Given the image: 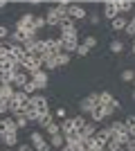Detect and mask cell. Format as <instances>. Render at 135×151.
<instances>
[{
    "label": "cell",
    "instance_id": "60d3db41",
    "mask_svg": "<svg viewBox=\"0 0 135 151\" xmlns=\"http://www.w3.org/2000/svg\"><path fill=\"white\" fill-rule=\"evenodd\" d=\"M52 147H50V142H47V140H45V142H41V145H36L34 147V151H50Z\"/></svg>",
    "mask_w": 135,
    "mask_h": 151
},
{
    "label": "cell",
    "instance_id": "4dcf8cb0",
    "mask_svg": "<svg viewBox=\"0 0 135 151\" xmlns=\"http://www.w3.org/2000/svg\"><path fill=\"white\" fill-rule=\"evenodd\" d=\"M70 63V54H65V52H61V54H56V65L61 68V65H68Z\"/></svg>",
    "mask_w": 135,
    "mask_h": 151
},
{
    "label": "cell",
    "instance_id": "4fadbf2b",
    "mask_svg": "<svg viewBox=\"0 0 135 151\" xmlns=\"http://www.w3.org/2000/svg\"><path fill=\"white\" fill-rule=\"evenodd\" d=\"M27 81H29V75L20 70L18 75H14V83H11V86H14L16 90H23V88H25V83H27Z\"/></svg>",
    "mask_w": 135,
    "mask_h": 151
},
{
    "label": "cell",
    "instance_id": "c3c4849f",
    "mask_svg": "<svg viewBox=\"0 0 135 151\" xmlns=\"http://www.w3.org/2000/svg\"><path fill=\"white\" fill-rule=\"evenodd\" d=\"M59 151H77V149H74V147H70V145H63Z\"/></svg>",
    "mask_w": 135,
    "mask_h": 151
},
{
    "label": "cell",
    "instance_id": "7c38bea8",
    "mask_svg": "<svg viewBox=\"0 0 135 151\" xmlns=\"http://www.w3.org/2000/svg\"><path fill=\"white\" fill-rule=\"evenodd\" d=\"M9 54H11V59H14L16 63H20L23 59L27 57V54H25V47H23V45H16V43H11V47H9Z\"/></svg>",
    "mask_w": 135,
    "mask_h": 151
},
{
    "label": "cell",
    "instance_id": "277c9868",
    "mask_svg": "<svg viewBox=\"0 0 135 151\" xmlns=\"http://www.w3.org/2000/svg\"><path fill=\"white\" fill-rule=\"evenodd\" d=\"M32 106H34V111L39 113V117H41V115H47V113H50L47 97H43V95H32Z\"/></svg>",
    "mask_w": 135,
    "mask_h": 151
},
{
    "label": "cell",
    "instance_id": "2e32d148",
    "mask_svg": "<svg viewBox=\"0 0 135 151\" xmlns=\"http://www.w3.org/2000/svg\"><path fill=\"white\" fill-rule=\"evenodd\" d=\"M14 93H16V88H14V86H0V101L9 104V101L14 99Z\"/></svg>",
    "mask_w": 135,
    "mask_h": 151
},
{
    "label": "cell",
    "instance_id": "ac0fdd59",
    "mask_svg": "<svg viewBox=\"0 0 135 151\" xmlns=\"http://www.w3.org/2000/svg\"><path fill=\"white\" fill-rule=\"evenodd\" d=\"M115 7H117V14H119V16H124L126 12H131V9H133V2H131V0H115Z\"/></svg>",
    "mask_w": 135,
    "mask_h": 151
},
{
    "label": "cell",
    "instance_id": "1f68e13d",
    "mask_svg": "<svg viewBox=\"0 0 135 151\" xmlns=\"http://www.w3.org/2000/svg\"><path fill=\"white\" fill-rule=\"evenodd\" d=\"M81 45H86L88 50H92V47L97 45V36H86L84 41H81Z\"/></svg>",
    "mask_w": 135,
    "mask_h": 151
},
{
    "label": "cell",
    "instance_id": "603a6c76",
    "mask_svg": "<svg viewBox=\"0 0 135 151\" xmlns=\"http://www.w3.org/2000/svg\"><path fill=\"white\" fill-rule=\"evenodd\" d=\"M23 115L27 117V122H39V113L34 111V106H32V101H29V106L23 111Z\"/></svg>",
    "mask_w": 135,
    "mask_h": 151
},
{
    "label": "cell",
    "instance_id": "d590c367",
    "mask_svg": "<svg viewBox=\"0 0 135 151\" xmlns=\"http://www.w3.org/2000/svg\"><path fill=\"white\" fill-rule=\"evenodd\" d=\"M14 120H16V126H18V129H25V126L29 124V122H27V117H25L23 113H20V115H16Z\"/></svg>",
    "mask_w": 135,
    "mask_h": 151
},
{
    "label": "cell",
    "instance_id": "d4e9b609",
    "mask_svg": "<svg viewBox=\"0 0 135 151\" xmlns=\"http://www.w3.org/2000/svg\"><path fill=\"white\" fill-rule=\"evenodd\" d=\"M124 126H126V131H129L131 138H135V115H129V117L124 120Z\"/></svg>",
    "mask_w": 135,
    "mask_h": 151
},
{
    "label": "cell",
    "instance_id": "cb8c5ba5",
    "mask_svg": "<svg viewBox=\"0 0 135 151\" xmlns=\"http://www.w3.org/2000/svg\"><path fill=\"white\" fill-rule=\"evenodd\" d=\"M47 142H50V147H54V149H61V147L65 145V138L59 133V135H50V140H47Z\"/></svg>",
    "mask_w": 135,
    "mask_h": 151
},
{
    "label": "cell",
    "instance_id": "f907efd6",
    "mask_svg": "<svg viewBox=\"0 0 135 151\" xmlns=\"http://www.w3.org/2000/svg\"><path fill=\"white\" fill-rule=\"evenodd\" d=\"M129 23H131V25H135V16H133V18H131V20H129Z\"/></svg>",
    "mask_w": 135,
    "mask_h": 151
},
{
    "label": "cell",
    "instance_id": "9a60e30c",
    "mask_svg": "<svg viewBox=\"0 0 135 151\" xmlns=\"http://www.w3.org/2000/svg\"><path fill=\"white\" fill-rule=\"evenodd\" d=\"M59 29H61V34H74V32H77V25H74L72 18H65V20L59 23Z\"/></svg>",
    "mask_w": 135,
    "mask_h": 151
},
{
    "label": "cell",
    "instance_id": "7402d4cb",
    "mask_svg": "<svg viewBox=\"0 0 135 151\" xmlns=\"http://www.w3.org/2000/svg\"><path fill=\"white\" fill-rule=\"evenodd\" d=\"M68 7H70V2H59L54 9H56V14H59V18L61 20H65V18H70L68 16Z\"/></svg>",
    "mask_w": 135,
    "mask_h": 151
},
{
    "label": "cell",
    "instance_id": "6da1fadb",
    "mask_svg": "<svg viewBox=\"0 0 135 151\" xmlns=\"http://www.w3.org/2000/svg\"><path fill=\"white\" fill-rule=\"evenodd\" d=\"M20 68H23V72H27V75H34V72L43 70L41 57H36V54H27V57L20 61Z\"/></svg>",
    "mask_w": 135,
    "mask_h": 151
},
{
    "label": "cell",
    "instance_id": "ffe728a7",
    "mask_svg": "<svg viewBox=\"0 0 135 151\" xmlns=\"http://www.w3.org/2000/svg\"><path fill=\"white\" fill-rule=\"evenodd\" d=\"M126 25H129V20L124 18V16H117L115 20H110V27L115 32H122V29H126Z\"/></svg>",
    "mask_w": 135,
    "mask_h": 151
},
{
    "label": "cell",
    "instance_id": "816d5d0a",
    "mask_svg": "<svg viewBox=\"0 0 135 151\" xmlns=\"http://www.w3.org/2000/svg\"><path fill=\"white\" fill-rule=\"evenodd\" d=\"M131 99H133V101H135V90H133V93H131Z\"/></svg>",
    "mask_w": 135,
    "mask_h": 151
},
{
    "label": "cell",
    "instance_id": "30bf717a",
    "mask_svg": "<svg viewBox=\"0 0 135 151\" xmlns=\"http://www.w3.org/2000/svg\"><path fill=\"white\" fill-rule=\"evenodd\" d=\"M34 18H36L34 14H23V16L18 18V23H16L14 29H29V27H34Z\"/></svg>",
    "mask_w": 135,
    "mask_h": 151
},
{
    "label": "cell",
    "instance_id": "3957f363",
    "mask_svg": "<svg viewBox=\"0 0 135 151\" xmlns=\"http://www.w3.org/2000/svg\"><path fill=\"white\" fill-rule=\"evenodd\" d=\"M61 45H63V52L65 54H72V52H77L79 47V34L74 32V34H61Z\"/></svg>",
    "mask_w": 135,
    "mask_h": 151
},
{
    "label": "cell",
    "instance_id": "83f0119b",
    "mask_svg": "<svg viewBox=\"0 0 135 151\" xmlns=\"http://www.w3.org/2000/svg\"><path fill=\"white\" fill-rule=\"evenodd\" d=\"M36 41L39 38H32V41H27L23 47H25V54H36Z\"/></svg>",
    "mask_w": 135,
    "mask_h": 151
},
{
    "label": "cell",
    "instance_id": "7dc6e473",
    "mask_svg": "<svg viewBox=\"0 0 135 151\" xmlns=\"http://www.w3.org/2000/svg\"><path fill=\"white\" fill-rule=\"evenodd\" d=\"M65 115H68V113H65V108H56V117H61V120H65Z\"/></svg>",
    "mask_w": 135,
    "mask_h": 151
},
{
    "label": "cell",
    "instance_id": "ee69618b",
    "mask_svg": "<svg viewBox=\"0 0 135 151\" xmlns=\"http://www.w3.org/2000/svg\"><path fill=\"white\" fill-rule=\"evenodd\" d=\"M16 151H34V147L25 142V145H18V147H16Z\"/></svg>",
    "mask_w": 135,
    "mask_h": 151
},
{
    "label": "cell",
    "instance_id": "db71d44e",
    "mask_svg": "<svg viewBox=\"0 0 135 151\" xmlns=\"http://www.w3.org/2000/svg\"><path fill=\"white\" fill-rule=\"evenodd\" d=\"M117 151H126V149H124V147H122V149H117Z\"/></svg>",
    "mask_w": 135,
    "mask_h": 151
},
{
    "label": "cell",
    "instance_id": "f546056e",
    "mask_svg": "<svg viewBox=\"0 0 135 151\" xmlns=\"http://www.w3.org/2000/svg\"><path fill=\"white\" fill-rule=\"evenodd\" d=\"M29 140H32V147H36V145H41V142H45V138H43V133H41V131H34L32 135H29Z\"/></svg>",
    "mask_w": 135,
    "mask_h": 151
},
{
    "label": "cell",
    "instance_id": "7bdbcfd3",
    "mask_svg": "<svg viewBox=\"0 0 135 151\" xmlns=\"http://www.w3.org/2000/svg\"><path fill=\"white\" fill-rule=\"evenodd\" d=\"M124 32H126V34H129L131 38H135V25H131V23H129V25H126V29H124Z\"/></svg>",
    "mask_w": 135,
    "mask_h": 151
},
{
    "label": "cell",
    "instance_id": "44dd1931",
    "mask_svg": "<svg viewBox=\"0 0 135 151\" xmlns=\"http://www.w3.org/2000/svg\"><path fill=\"white\" fill-rule=\"evenodd\" d=\"M72 120H74V131L81 135V131H84L86 126H88V120H86L84 115H77V117H72Z\"/></svg>",
    "mask_w": 135,
    "mask_h": 151
},
{
    "label": "cell",
    "instance_id": "d6a6232c",
    "mask_svg": "<svg viewBox=\"0 0 135 151\" xmlns=\"http://www.w3.org/2000/svg\"><path fill=\"white\" fill-rule=\"evenodd\" d=\"M36 90H39V88H36V86H34V81H32V79H29V81L25 83V88H23V93H25V95H29V97H32V95L36 93Z\"/></svg>",
    "mask_w": 135,
    "mask_h": 151
},
{
    "label": "cell",
    "instance_id": "9f6ffc18",
    "mask_svg": "<svg viewBox=\"0 0 135 151\" xmlns=\"http://www.w3.org/2000/svg\"><path fill=\"white\" fill-rule=\"evenodd\" d=\"M5 151H14V149H5Z\"/></svg>",
    "mask_w": 135,
    "mask_h": 151
},
{
    "label": "cell",
    "instance_id": "d6986e66",
    "mask_svg": "<svg viewBox=\"0 0 135 151\" xmlns=\"http://www.w3.org/2000/svg\"><path fill=\"white\" fill-rule=\"evenodd\" d=\"M74 131V120L72 117H65V120H61V135H68V133Z\"/></svg>",
    "mask_w": 135,
    "mask_h": 151
},
{
    "label": "cell",
    "instance_id": "836d02e7",
    "mask_svg": "<svg viewBox=\"0 0 135 151\" xmlns=\"http://www.w3.org/2000/svg\"><path fill=\"white\" fill-rule=\"evenodd\" d=\"M52 122H54V117H52V113H47V115H41V117H39V124L43 126V129H45V126H47V124H52Z\"/></svg>",
    "mask_w": 135,
    "mask_h": 151
},
{
    "label": "cell",
    "instance_id": "74e56055",
    "mask_svg": "<svg viewBox=\"0 0 135 151\" xmlns=\"http://www.w3.org/2000/svg\"><path fill=\"white\" fill-rule=\"evenodd\" d=\"M34 27H36V32L43 29V27H47V23H45V16H36V18H34Z\"/></svg>",
    "mask_w": 135,
    "mask_h": 151
},
{
    "label": "cell",
    "instance_id": "6f0895ef",
    "mask_svg": "<svg viewBox=\"0 0 135 151\" xmlns=\"http://www.w3.org/2000/svg\"><path fill=\"white\" fill-rule=\"evenodd\" d=\"M133 9H135V2H133Z\"/></svg>",
    "mask_w": 135,
    "mask_h": 151
},
{
    "label": "cell",
    "instance_id": "b9f144b4",
    "mask_svg": "<svg viewBox=\"0 0 135 151\" xmlns=\"http://www.w3.org/2000/svg\"><path fill=\"white\" fill-rule=\"evenodd\" d=\"M88 47H86V45H81V43H79V47H77V54H79V57H86V54H88Z\"/></svg>",
    "mask_w": 135,
    "mask_h": 151
},
{
    "label": "cell",
    "instance_id": "8d00e7d4",
    "mask_svg": "<svg viewBox=\"0 0 135 151\" xmlns=\"http://www.w3.org/2000/svg\"><path fill=\"white\" fill-rule=\"evenodd\" d=\"M135 79V70H122V81H133Z\"/></svg>",
    "mask_w": 135,
    "mask_h": 151
},
{
    "label": "cell",
    "instance_id": "4316f807",
    "mask_svg": "<svg viewBox=\"0 0 135 151\" xmlns=\"http://www.w3.org/2000/svg\"><path fill=\"white\" fill-rule=\"evenodd\" d=\"M110 52H113V54H119V52H124V43L119 41V38H113V41H110Z\"/></svg>",
    "mask_w": 135,
    "mask_h": 151
},
{
    "label": "cell",
    "instance_id": "ba28073f",
    "mask_svg": "<svg viewBox=\"0 0 135 151\" xmlns=\"http://www.w3.org/2000/svg\"><path fill=\"white\" fill-rule=\"evenodd\" d=\"M99 106H113V108L117 111L122 104H119V101H117L115 97L108 93V90H101V93H99Z\"/></svg>",
    "mask_w": 135,
    "mask_h": 151
},
{
    "label": "cell",
    "instance_id": "f5cc1de1",
    "mask_svg": "<svg viewBox=\"0 0 135 151\" xmlns=\"http://www.w3.org/2000/svg\"><path fill=\"white\" fill-rule=\"evenodd\" d=\"M133 54H135V38H133Z\"/></svg>",
    "mask_w": 135,
    "mask_h": 151
},
{
    "label": "cell",
    "instance_id": "bcb514c9",
    "mask_svg": "<svg viewBox=\"0 0 135 151\" xmlns=\"http://www.w3.org/2000/svg\"><path fill=\"white\" fill-rule=\"evenodd\" d=\"M5 115H7V104L0 101V117H5Z\"/></svg>",
    "mask_w": 135,
    "mask_h": 151
},
{
    "label": "cell",
    "instance_id": "8fae6325",
    "mask_svg": "<svg viewBox=\"0 0 135 151\" xmlns=\"http://www.w3.org/2000/svg\"><path fill=\"white\" fill-rule=\"evenodd\" d=\"M119 14H117V7H115V0H106L104 2V18L108 20H115Z\"/></svg>",
    "mask_w": 135,
    "mask_h": 151
},
{
    "label": "cell",
    "instance_id": "5bb4252c",
    "mask_svg": "<svg viewBox=\"0 0 135 151\" xmlns=\"http://www.w3.org/2000/svg\"><path fill=\"white\" fill-rule=\"evenodd\" d=\"M45 23H47V27H59V23H61V18H59V14L54 7H50L47 9V14H45Z\"/></svg>",
    "mask_w": 135,
    "mask_h": 151
},
{
    "label": "cell",
    "instance_id": "e575fe53",
    "mask_svg": "<svg viewBox=\"0 0 135 151\" xmlns=\"http://www.w3.org/2000/svg\"><path fill=\"white\" fill-rule=\"evenodd\" d=\"M9 36H11V29L7 25H0V41H9Z\"/></svg>",
    "mask_w": 135,
    "mask_h": 151
},
{
    "label": "cell",
    "instance_id": "8992f818",
    "mask_svg": "<svg viewBox=\"0 0 135 151\" xmlns=\"http://www.w3.org/2000/svg\"><path fill=\"white\" fill-rule=\"evenodd\" d=\"M115 113V108L113 106H97L92 113H90V120L92 122H104L106 117H110V115Z\"/></svg>",
    "mask_w": 135,
    "mask_h": 151
},
{
    "label": "cell",
    "instance_id": "e0dca14e",
    "mask_svg": "<svg viewBox=\"0 0 135 151\" xmlns=\"http://www.w3.org/2000/svg\"><path fill=\"white\" fill-rule=\"evenodd\" d=\"M0 140L5 142L7 149H14V147H18V133H5V135H2Z\"/></svg>",
    "mask_w": 135,
    "mask_h": 151
},
{
    "label": "cell",
    "instance_id": "484cf974",
    "mask_svg": "<svg viewBox=\"0 0 135 151\" xmlns=\"http://www.w3.org/2000/svg\"><path fill=\"white\" fill-rule=\"evenodd\" d=\"M95 133H97V126H95V124H90V122H88V126H86L84 131H81V138L90 140V138H95Z\"/></svg>",
    "mask_w": 135,
    "mask_h": 151
},
{
    "label": "cell",
    "instance_id": "f6af8a7d",
    "mask_svg": "<svg viewBox=\"0 0 135 151\" xmlns=\"http://www.w3.org/2000/svg\"><path fill=\"white\" fill-rule=\"evenodd\" d=\"M126 151H135V138H131L129 142H126V147H124Z\"/></svg>",
    "mask_w": 135,
    "mask_h": 151
},
{
    "label": "cell",
    "instance_id": "52a82bcc",
    "mask_svg": "<svg viewBox=\"0 0 135 151\" xmlns=\"http://www.w3.org/2000/svg\"><path fill=\"white\" fill-rule=\"evenodd\" d=\"M5 133H18V126L14 117H0V138Z\"/></svg>",
    "mask_w": 135,
    "mask_h": 151
},
{
    "label": "cell",
    "instance_id": "f1b7e54d",
    "mask_svg": "<svg viewBox=\"0 0 135 151\" xmlns=\"http://www.w3.org/2000/svg\"><path fill=\"white\" fill-rule=\"evenodd\" d=\"M45 131H47V135H59V133H61V124L52 122V124H47V126H45Z\"/></svg>",
    "mask_w": 135,
    "mask_h": 151
},
{
    "label": "cell",
    "instance_id": "5b68a950",
    "mask_svg": "<svg viewBox=\"0 0 135 151\" xmlns=\"http://www.w3.org/2000/svg\"><path fill=\"white\" fill-rule=\"evenodd\" d=\"M29 79L34 81V86L39 90H45L47 86H50V75H47V70H39V72H34V75H29Z\"/></svg>",
    "mask_w": 135,
    "mask_h": 151
},
{
    "label": "cell",
    "instance_id": "ab89813d",
    "mask_svg": "<svg viewBox=\"0 0 135 151\" xmlns=\"http://www.w3.org/2000/svg\"><path fill=\"white\" fill-rule=\"evenodd\" d=\"M104 149H106V151H117V149H122V147H119V145H117V142H115V140H108V145H106V147H104Z\"/></svg>",
    "mask_w": 135,
    "mask_h": 151
},
{
    "label": "cell",
    "instance_id": "9c48e42d",
    "mask_svg": "<svg viewBox=\"0 0 135 151\" xmlns=\"http://www.w3.org/2000/svg\"><path fill=\"white\" fill-rule=\"evenodd\" d=\"M68 16H70L72 20H84L86 16H88V12H86L84 5H70L68 7Z\"/></svg>",
    "mask_w": 135,
    "mask_h": 151
},
{
    "label": "cell",
    "instance_id": "681fc988",
    "mask_svg": "<svg viewBox=\"0 0 135 151\" xmlns=\"http://www.w3.org/2000/svg\"><path fill=\"white\" fill-rule=\"evenodd\" d=\"M5 7H7V2H5V0H0V12H2Z\"/></svg>",
    "mask_w": 135,
    "mask_h": 151
},
{
    "label": "cell",
    "instance_id": "7a4b0ae2",
    "mask_svg": "<svg viewBox=\"0 0 135 151\" xmlns=\"http://www.w3.org/2000/svg\"><path fill=\"white\" fill-rule=\"evenodd\" d=\"M99 106V93H90V95H86L84 99L79 101V108H81V115L84 113H92V111H95V108Z\"/></svg>",
    "mask_w": 135,
    "mask_h": 151
},
{
    "label": "cell",
    "instance_id": "11a10c76",
    "mask_svg": "<svg viewBox=\"0 0 135 151\" xmlns=\"http://www.w3.org/2000/svg\"><path fill=\"white\" fill-rule=\"evenodd\" d=\"M133 86H135V79H133ZM133 90H135V88H133Z\"/></svg>",
    "mask_w": 135,
    "mask_h": 151
},
{
    "label": "cell",
    "instance_id": "f35d334b",
    "mask_svg": "<svg viewBox=\"0 0 135 151\" xmlns=\"http://www.w3.org/2000/svg\"><path fill=\"white\" fill-rule=\"evenodd\" d=\"M88 20H90V25H99V23H101V16H99L97 12H92V14L88 16Z\"/></svg>",
    "mask_w": 135,
    "mask_h": 151
}]
</instances>
